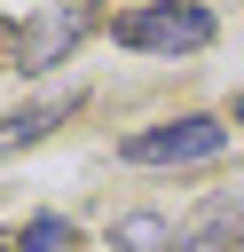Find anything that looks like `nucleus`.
<instances>
[{
    "instance_id": "6e6552de",
    "label": "nucleus",
    "mask_w": 244,
    "mask_h": 252,
    "mask_svg": "<svg viewBox=\"0 0 244 252\" xmlns=\"http://www.w3.org/2000/svg\"><path fill=\"white\" fill-rule=\"evenodd\" d=\"M236 126H244V94H236Z\"/></svg>"
},
{
    "instance_id": "1a4fd4ad",
    "label": "nucleus",
    "mask_w": 244,
    "mask_h": 252,
    "mask_svg": "<svg viewBox=\"0 0 244 252\" xmlns=\"http://www.w3.org/2000/svg\"><path fill=\"white\" fill-rule=\"evenodd\" d=\"M0 252H8V244H0Z\"/></svg>"
},
{
    "instance_id": "f257e3e1",
    "label": "nucleus",
    "mask_w": 244,
    "mask_h": 252,
    "mask_svg": "<svg viewBox=\"0 0 244 252\" xmlns=\"http://www.w3.org/2000/svg\"><path fill=\"white\" fill-rule=\"evenodd\" d=\"M110 39L142 47V55H197V47H213V8H197V0H150V8H126L110 24Z\"/></svg>"
},
{
    "instance_id": "39448f33",
    "label": "nucleus",
    "mask_w": 244,
    "mask_h": 252,
    "mask_svg": "<svg viewBox=\"0 0 244 252\" xmlns=\"http://www.w3.org/2000/svg\"><path fill=\"white\" fill-rule=\"evenodd\" d=\"M79 102H87V87H55L47 102H24V110H8V118H0V158H16V150H31V142H47V134H55V126H63Z\"/></svg>"
},
{
    "instance_id": "7ed1b4c3",
    "label": "nucleus",
    "mask_w": 244,
    "mask_h": 252,
    "mask_svg": "<svg viewBox=\"0 0 244 252\" xmlns=\"http://www.w3.org/2000/svg\"><path fill=\"white\" fill-rule=\"evenodd\" d=\"M236 244H244V189H213V197L173 228L165 252H236Z\"/></svg>"
},
{
    "instance_id": "20e7f679",
    "label": "nucleus",
    "mask_w": 244,
    "mask_h": 252,
    "mask_svg": "<svg viewBox=\"0 0 244 252\" xmlns=\"http://www.w3.org/2000/svg\"><path fill=\"white\" fill-rule=\"evenodd\" d=\"M87 24H94L87 8H47V16H31V24L16 32L8 63H16V71H47V63H63V55L79 47V32H87Z\"/></svg>"
},
{
    "instance_id": "0eeeda50",
    "label": "nucleus",
    "mask_w": 244,
    "mask_h": 252,
    "mask_svg": "<svg viewBox=\"0 0 244 252\" xmlns=\"http://www.w3.org/2000/svg\"><path fill=\"white\" fill-rule=\"evenodd\" d=\"M110 244H118V252H165V244H173V228H165L157 213H126V220L110 228Z\"/></svg>"
},
{
    "instance_id": "f03ea898",
    "label": "nucleus",
    "mask_w": 244,
    "mask_h": 252,
    "mask_svg": "<svg viewBox=\"0 0 244 252\" xmlns=\"http://www.w3.org/2000/svg\"><path fill=\"white\" fill-rule=\"evenodd\" d=\"M220 142H228V126L189 110V118H165V126H134L118 142V158L126 165H197V158H220Z\"/></svg>"
},
{
    "instance_id": "423d86ee",
    "label": "nucleus",
    "mask_w": 244,
    "mask_h": 252,
    "mask_svg": "<svg viewBox=\"0 0 244 252\" xmlns=\"http://www.w3.org/2000/svg\"><path fill=\"white\" fill-rule=\"evenodd\" d=\"M8 252H79V236H71V220H63V213H31V220H24V236H16Z\"/></svg>"
}]
</instances>
